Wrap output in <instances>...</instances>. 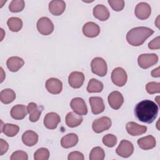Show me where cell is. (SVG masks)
<instances>
[{
	"instance_id": "cell-4",
	"label": "cell",
	"mask_w": 160,
	"mask_h": 160,
	"mask_svg": "<svg viewBox=\"0 0 160 160\" xmlns=\"http://www.w3.org/2000/svg\"><path fill=\"white\" fill-rule=\"evenodd\" d=\"M37 29L42 35L48 36L52 32L54 24L48 17H42L37 22Z\"/></svg>"
},
{
	"instance_id": "cell-41",
	"label": "cell",
	"mask_w": 160,
	"mask_h": 160,
	"mask_svg": "<svg viewBox=\"0 0 160 160\" xmlns=\"http://www.w3.org/2000/svg\"><path fill=\"white\" fill-rule=\"evenodd\" d=\"M151 75L154 78H159V67L153 69L151 72Z\"/></svg>"
},
{
	"instance_id": "cell-13",
	"label": "cell",
	"mask_w": 160,
	"mask_h": 160,
	"mask_svg": "<svg viewBox=\"0 0 160 160\" xmlns=\"http://www.w3.org/2000/svg\"><path fill=\"white\" fill-rule=\"evenodd\" d=\"M61 122V118L58 114L54 112H48L44 118V125L49 129H54Z\"/></svg>"
},
{
	"instance_id": "cell-32",
	"label": "cell",
	"mask_w": 160,
	"mask_h": 160,
	"mask_svg": "<svg viewBox=\"0 0 160 160\" xmlns=\"http://www.w3.org/2000/svg\"><path fill=\"white\" fill-rule=\"evenodd\" d=\"M24 6L23 0H12L9 5V9L12 12H19L23 10Z\"/></svg>"
},
{
	"instance_id": "cell-35",
	"label": "cell",
	"mask_w": 160,
	"mask_h": 160,
	"mask_svg": "<svg viewBox=\"0 0 160 160\" xmlns=\"http://www.w3.org/2000/svg\"><path fill=\"white\" fill-rule=\"evenodd\" d=\"M146 91L151 94L155 93H159L160 92V83L156 82H149L146 86Z\"/></svg>"
},
{
	"instance_id": "cell-5",
	"label": "cell",
	"mask_w": 160,
	"mask_h": 160,
	"mask_svg": "<svg viewBox=\"0 0 160 160\" xmlns=\"http://www.w3.org/2000/svg\"><path fill=\"white\" fill-rule=\"evenodd\" d=\"M158 61V56L157 54H142L138 58L139 66L142 69H148L151 66L156 64Z\"/></svg>"
},
{
	"instance_id": "cell-25",
	"label": "cell",
	"mask_w": 160,
	"mask_h": 160,
	"mask_svg": "<svg viewBox=\"0 0 160 160\" xmlns=\"http://www.w3.org/2000/svg\"><path fill=\"white\" fill-rule=\"evenodd\" d=\"M22 141L27 146H33L38 141V135L33 131L28 130L22 134Z\"/></svg>"
},
{
	"instance_id": "cell-29",
	"label": "cell",
	"mask_w": 160,
	"mask_h": 160,
	"mask_svg": "<svg viewBox=\"0 0 160 160\" xmlns=\"http://www.w3.org/2000/svg\"><path fill=\"white\" fill-rule=\"evenodd\" d=\"M103 84L100 81H98L94 78H92L89 80L88 86L87 91L88 92H101L103 89Z\"/></svg>"
},
{
	"instance_id": "cell-22",
	"label": "cell",
	"mask_w": 160,
	"mask_h": 160,
	"mask_svg": "<svg viewBox=\"0 0 160 160\" xmlns=\"http://www.w3.org/2000/svg\"><path fill=\"white\" fill-rule=\"evenodd\" d=\"M28 113L27 108L22 104H17L13 106L11 109V117L16 120L24 119Z\"/></svg>"
},
{
	"instance_id": "cell-12",
	"label": "cell",
	"mask_w": 160,
	"mask_h": 160,
	"mask_svg": "<svg viewBox=\"0 0 160 160\" xmlns=\"http://www.w3.org/2000/svg\"><path fill=\"white\" fill-rule=\"evenodd\" d=\"M46 88L47 91L52 94H59L62 89V82L55 78H51L46 82Z\"/></svg>"
},
{
	"instance_id": "cell-7",
	"label": "cell",
	"mask_w": 160,
	"mask_h": 160,
	"mask_svg": "<svg viewBox=\"0 0 160 160\" xmlns=\"http://www.w3.org/2000/svg\"><path fill=\"white\" fill-rule=\"evenodd\" d=\"M111 124L112 122L109 118L107 116H102L93 121L92 128L95 132L101 133L109 129L111 126Z\"/></svg>"
},
{
	"instance_id": "cell-36",
	"label": "cell",
	"mask_w": 160,
	"mask_h": 160,
	"mask_svg": "<svg viewBox=\"0 0 160 160\" xmlns=\"http://www.w3.org/2000/svg\"><path fill=\"white\" fill-rule=\"evenodd\" d=\"M108 3L112 9L116 11H120L124 7V1L123 0H108Z\"/></svg>"
},
{
	"instance_id": "cell-28",
	"label": "cell",
	"mask_w": 160,
	"mask_h": 160,
	"mask_svg": "<svg viewBox=\"0 0 160 160\" xmlns=\"http://www.w3.org/2000/svg\"><path fill=\"white\" fill-rule=\"evenodd\" d=\"M19 131V127L18 125L14 124L6 123L1 126V132L3 133L8 137L15 136Z\"/></svg>"
},
{
	"instance_id": "cell-3",
	"label": "cell",
	"mask_w": 160,
	"mask_h": 160,
	"mask_svg": "<svg viewBox=\"0 0 160 160\" xmlns=\"http://www.w3.org/2000/svg\"><path fill=\"white\" fill-rule=\"evenodd\" d=\"M92 72L101 77L104 76L107 74L108 66L104 59L100 57L94 58L91 62Z\"/></svg>"
},
{
	"instance_id": "cell-21",
	"label": "cell",
	"mask_w": 160,
	"mask_h": 160,
	"mask_svg": "<svg viewBox=\"0 0 160 160\" xmlns=\"http://www.w3.org/2000/svg\"><path fill=\"white\" fill-rule=\"evenodd\" d=\"M138 144L140 148L144 150H149L156 146V139L152 135H148L145 137L141 138L138 140Z\"/></svg>"
},
{
	"instance_id": "cell-42",
	"label": "cell",
	"mask_w": 160,
	"mask_h": 160,
	"mask_svg": "<svg viewBox=\"0 0 160 160\" xmlns=\"http://www.w3.org/2000/svg\"><path fill=\"white\" fill-rule=\"evenodd\" d=\"M159 16H158V18H157V19H156V26H157V27L158 28H159V23H158V21H159Z\"/></svg>"
},
{
	"instance_id": "cell-10",
	"label": "cell",
	"mask_w": 160,
	"mask_h": 160,
	"mask_svg": "<svg viewBox=\"0 0 160 160\" xmlns=\"http://www.w3.org/2000/svg\"><path fill=\"white\" fill-rule=\"evenodd\" d=\"M71 109L76 114L82 115H86L88 113V108L84 100L81 98H73L70 102Z\"/></svg>"
},
{
	"instance_id": "cell-8",
	"label": "cell",
	"mask_w": 160,
	"mask_h": 160,
	"mask_svg": "<svg viewBox=\"0 0 160 160\" xmlns=\"http://www.w3.org/2000/svg\"><path fill=\"white\" fill-rule=\"evenodd\" d=\"M134 152V146L131 142L123 139L122 140L118 147L116 149L118 155L122 158H128L132 155Z\"/></svg>"
},
{
	"instance_id": "cell-40",
	"label": "cell",
	"mask_w": 160,
	"mask_h": 160,
	"mask_svg": "<svg viewBox=\"0 0 160 160\" xmlns=\"http://www.w3.org/2000/svg\"><path fill=\"white\" fill-rule=\"evenodd\" d=\"M9 148L8 143L3 139H0V155L2 156L5 154Z\"/></svg>"
},
{
	"instance_id": "cell-20",
	"label": "cell",
	"mask_w": 160,
	"mask_h": 160,
	"mask_svg": "<svg viewBox=\"0 0 160 160\" xmlns=\"http://www.w3.org/2000/svg\"><path fill=\"white\" fill-rule=\"evenodd\" d=\"M93 15L96 19L101 21H104L109 19L110 14L109 10L105 6L98 4L93 8Z\"/></svg>"
},
{
	"instance_id": "cell-16",
	"label": "cell",
	"mask_w": 160,
	"mask_h": 160,
	"mask_svg": "<svg viewBox=\"0 0 160 160\" xmlns=\"http://www.w3.org/2000/svg\"><path fill=\"white\" fill-rule=\"evenodd\" d=\"M89 104L91 107L92 112L94 114H98L102 112L105 109L103 99L101 97L92 96L89 99Z\"/></svg>"
},
{
	"instance_id": "cell-37",
	"label": "cell",
	"mask_w": 160,
	"mask_h": 160,
	"mask_svg": "<svg viewBox=\"0 0 160 160\" xmlns=\"http://www.w3.org/2000/svg\"><path fill=\"white\" fill-rule=\"evenodd\" d=\"M28 159V154L23 151H14L10 158L11 160H27Z\"/></svg>"
},
{
	"instance_id": "cell-19",
	"label": "cell",
	"mask_w": 160,
	"mask_h": 160,
	"mask_svg": "<svg viewBox=\"0 0 160 160\" xmlns=\"http://www.w3.org/2000/svg\"><path fill=\"white\" fill-rule=\"evenodd\" d=\"M66 9V3L62 0H53L49 4V11L54 16L62 14Z\"/></svg>"
},
{
	"instance_id": "cell-11",
	"label": "cell",
	"mask_w": 160,
	"mask_h": 160,
	"mask_svg": "<svg viewBox=\"0 0 160 160\" xmlns=\"http://www.w3.org/2000/svg\"><path fill=\"white\" fill-rule=\"evenodd\" d=\"M108 101L111 108L117 110L119 109L124 102V98L122 94L117 91L111 92L108 97Z\"/></svg>"
},
{
	"instance_id": "cell-9",
	"label": "cell",
	"mask_w": 160,
	"mask_h": 160,
	"mask_svg": "<svg viewBox=\"0 0 160 160\" xmlns=\"http://www.w3.org/2000/svg\"><path fill=\"white\" fill-rule=\"evenodd\" d=\"M134 13L138 19L142 20L146 19L151 15V8L149 4L144 2H141L136 5Z\"/></svg>"
},
{
	"instance_id": "cell-24",
	"label": "cell",
	"mask_w": 160,
	"mask_h": 160,
	"mask_svg": "<svg viewBox=\"0 0 160 160\" xmlns=\"http://www.w3.org/2000/svg\"><path fill=\"white\" fill-rule=\"evenodd\" d=\"M24 60L18 56H12L8 59L6 65L11 72H16L24 65Z\"/></svg>"
},
{
	"instance_id": "cell-34",
	"label": "cell",
	"mask_w": 160,
	"mask_h": 160,
	"mask_svg": "<svg viewBox=\"0 0 160 160\" xmlns=\"http://www.w3.org/2000/svg\"><path fill=\"white\" fill-rule=\"evenodd\" d=\"M102 143L109 148L114 147L117 143V138L112 134H107L102 138Z\"/></svg>"
},
{
	"instance_id": "cell-14",
	"label": "cell",
	"mask_w": 160,
	"mask_h": 160,
	"mask_svg": "<svg viewBox=\"0 0 160 160\" xmlns=\"http://www.w3.org/2000/svg\"><path fill=\"white\" fill-rule=\"evenodd\" d=\"M84 81V75L79 71L72 72L68 77V82L70 86L73 88L78 89L82 86Z\"/></svg>"
},
{
	"instance_id": "cell-1",
	"label": "cell",
	"mask_w": 160,
	"mask_h": 160,
	"mask_svg": "<svg viewBox=\"0 0 160 160\" xmlns=\"http://www.w3.org/2000/svg\"><path fill=\"white\" fill-rule=\"evenodd\" d=\"M159 112L158 106L151 100H142L134 108V114L138 120L146 123L152 122Z\"/></svg>"
},
{
	"instance_id": "cell-23",
	"label": "cell",
	"mask_w": 160,
	"mask_h": 160,
	"mask_svg": "<svg viewBox=\"0 0 160 160\" xmlns=\"http://www.w3.org/2000/svg\"><path fill=\"white\" fill-rule=\"evenodd\" d=\"M66 123L69 128H75L79 126L82 122V117L75 112H69L66 116Z\"/></svg>"
},
{
	"instance_id": "cell-27",
	"label": "cell",
	"mask_w": 160,
	"mask_h": 160,
	"mask_svg": "<svg viewBox=\"0 0 160 160\" xmlns=\"http://www.w3.org/2000/svg\"><path fill=\"white\" fill-rule=\"evenodd\" d=\"M15 92L11 89L7 88L2 90L0 92V100L2 103L5 104L12 102L15 99Z\"/></svg>"
},
{
	"instance_id": "cell-15",
	"label": "cell",
	"mask_w": 160,
	"mask_h": 160,
	"mask_svg": "<svg viewBox=\"0 0 160 160\" xmlns=\"http://www.w3.org/2000/svg\"><path fill=\"white\" fill-rule=\"evenodd\" d=\"M28 112L29 114V121L31 122H36L39 120L41 112L43 110L42 106H38L35 102H29L27 106Z\"/></svg>"
},
{
	"instance_id": "cell-17",
	"label": "cell",
	"mask_w": 160,
	"mask_h": 160,
	"mask_svg": "<svg viewBox=\"0 0 160 160\" xmlns=\"http://www.w3.org/2000/svg\"><path fill=\"white\" fill-rule=\"evenodd\" d=\"M82 32L88 38H95L100 32L99 26L93 22H88L82 27Z\"/></svg>"
},
{
	"instance_id": "cell-18",
	"label": "cell",
	"mask_w": 160,
	"mask_h": 160,
	"mask_svg": "<svg viewBox=\"0 0 160 160\" xmlns=\"http://www.w3.org/2000/svg\"><path fill=\"white\" fill-rule=\"evenodd\" d=\"M126 129L128 134L131 136H139L147 131V127L137 124L135 122L130 121L126 124Z\"/></svg>"
},
{
	"instance_id": "cell-39",
	"label": "cell",
	"mask_w": 160,
	"mask_h": 160,
	"mask_svg": "<svg viewBox=\"0 0 160 160\" xmlns=\"http://www.w3.org/2000/svg\"><path fill=\"white\" fill-rule=\"evenodd\" d=\"M148 48L150 49H160V39L159 36L156 37L150 41L148 44Z\"/></svg>"
},
{
	"instance_id": "cell-38",
	"label": "cell",
	"mask_w": 160,
	"mask_h": 160,
	"mask_svg": "<svg viewBox=\"0 0 160 160\" xmlns=\"http://www.w3.org/2000/svg\"><path fill=\"white\" fill-rule=\"evenodd\" d=\"M68 159V160H84V157L81 152L72 151L69 154Z\"/></svg>"
},
{
	"instance_id": "cell-30",
	"label": "cell",
	"mask_w": 160,
	"mask_h": 160,
	"mask_svg": "<svg viewBox=\"0 0 160 160\" xmlns=\"http://www.w3.org/2000/svg\"><path fill=\"white\" fill-rule=\"evenodd\" d=\"M7 24L11 31L18 32L22 27V21L18 17H11L8 19Z\"/></svg>"
},
{
	"instance_id": "cell-6",
	"label": "cell",
	"mask_w": 160,
	"mask_h": 160,
	"mask_svg": "<svg viewBox=\"0 0 160 160\" xmlns=\"http://www.w3.org/2000/svg\"><path fill=\"white\" fill-rule=\"evenodd\" d=\"M128 76L125 70L120 67L116 68L111 72V80L112 82L119 87H122L127 82Z\"/></svg>"
},
{
	"instance_id": "cell-26",
	"label": "cell",
	"mask_w": 160,
	"mask_h": 160,
	"mask_svg": "<svg viewBox=\"0 0 160 160\" xmlns=\"http://www.w3.org/2000/svg\"><path fill=\"white\" fill-rule=\"evenodd\" d=\"M78 142V136L75 133H69L61 139V145L64 148H70L75 146Z\"/></svg>"
},
{
	"instance_id": "cell-31",
	"label": "cell",
	"mask_w": 160,
	"mask_h": 160,
	"mask_svg": "<svg viewBox=\"0 0 160 160\" xmlns=\"http://www.w3.org/2000/svg\"><path fill=\"white\" fill-rule=\"evenodd\" d=\"M105 157V152L104 149L99 146L93 148L90 152V160H103Z\"/></svg>"
},
{
	"instance_id": "cell-33",
	"label": "cell",
	"mask_w": 160,
	"mask_h": 160,
	"mask_svg": "<svg viewBox=\"0 0 160 160\" xmlns=\"http://www.w3.org/2000/svg\"><path fill=\"white\" fill-rule=\"evenodd\" d=\"M49 158V152L47 148H41L34 154L35 160H48Z\"/></svg>"
},
{
	"instance_id": "cell-2",
	"label": "cell",
	"mask_w": 160,
	"mask_h": 160,
	"mask_svg": "<svg viewBox=\"0 0 160 160\" xmlns=\"http://www.w3.org/2000/svg\"><path fill=\"white\" fill-rule=\"evenodd\" d=\"M154 33V31L149 28L140 26L129 30L126 34L128 42L132 46L142 45L145 41Z\"/></svg>"
}]
</instances>
